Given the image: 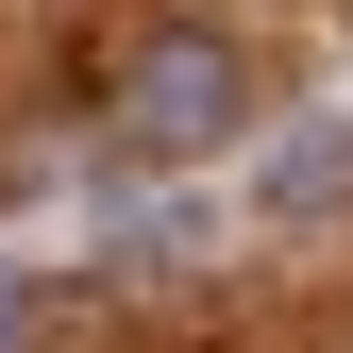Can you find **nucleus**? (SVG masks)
I'll return each instance as SVG.
<instances>
[{
	"label": "nucleus",
	"mask_w": 353,
	"mask_h": 353,
	"mask_svg": "<svg viewBox=\"0 0 353 353\" xmlns=\"http://www.w3.org/2000/svg\"><path fill=\"white\" fill-rule=\"evenodd\" d=\"M101 118H118V152H236L252 135V51L219 17H152L135 51H118Z\"/></svg>",
	"instance_id": "nucleus-1"
},
{
	"label": "nucleus",
	"mask_w": 353,
	"mask_h": 353,
	"mask_svg": "<svg viewBox=\"0 0 353 353\" xmlns=\"http://www.w3.org/2000/svg\"><path fill=\"white\" fill-rule=\"evenodd\" d=\"M270 219H353V135H286L270 152Z\"/></svg>",
	"instance_id": "nucleus-2"
},
{
	"label": "nucleus",
	"mask_w": 353,
	"mask_h": 353,
	"mask_svg": "<svg viewBox=\"0 0 353 353\" xmlns=\"http://www.w3.org/2000/svg\"><path fill=\"white\" fill-rule=\"evenodd\" d=\"M0 353H51V320H34V286H0Z\"/></svg>",
	"instance_id": "nucleus-3"
}]
</instances>
